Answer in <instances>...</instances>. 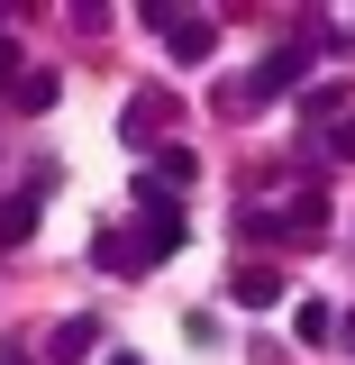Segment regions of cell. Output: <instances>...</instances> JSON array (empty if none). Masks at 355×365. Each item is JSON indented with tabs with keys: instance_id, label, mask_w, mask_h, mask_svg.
Wrapping results in <instances>:
<instances>
[{
	"instance_id": "8fae6325",
	"label": "cell",
	"mask_w": 355,
	"mask_h": 365,
	"mask_svg": "<svg viewBox=\"0 0 355 365\" xmlns=\"http://www.w3.org/2000/svg\"><path fill=\"white\" fill-rule=\"evenodd\" d=\"M301 338L328 347V338H337V311H328V302H301Z\"/></svg>"
},
{
	"instance_id": "7a4b0ae2",
	"label": "cell",
	"mask_w": 355,
	"mask_h": 365,
	"mask_svg": "<svg viewBox=\"0 0 355 365\" xmlns=\"http://www.w3.org/2000/svg\"><path fill=\"white\" fill-rule=\"evenodd\" d=\"M310 55H319V37H301V46H282V55H265V64H255V83H246V101H273V91H292L301 73H310Z\"/></svg>"
},
{
	"instance_id": "6da1fadb",
	"label": "cell",
	"mask_w": 355,
	"mask_h": 365,
	"mask_svg": "<svg viewBox=\"0 0 355 365\" xmlns=\"http://www.w3.org/2000/svg\"><path fill=\"white\" fill-rule=\"evenodd\" d=\"M155 28H164V46H174V64H210L219 55V28L201 19V9H146Z\"/></svg>"
},
{
	"instance_id": "30bf717a",
	"label": "cell",
	"mask_w": 355,
	"mask_h": 365,
	"mask_svg": "<svg viewBox=\"0 0 355 365\" xmlns=\"http://www.w3.org/2000/svg\"><path fill=\"white\" fill-rule=\"evenodd\" d=\"M55 91H64L55 73H18V110H55Z\"/></svg>"
},
{
	"instance_id": "3957f363",
	"label": "cell",
	"mask_w": 355,
	"mask_h": 365,
	"mask_svg": "<svg viewBox=\"0 0 355 365\" xmlns=\"http://www.w3.org/2000/svg\"><path fill=\"white\" fill-rule=\"evenodd\" d=\"M91 356H100V319H83V311H73V319H55L46 365H91Z\"/></svg>"
},
{
	"instance_id": "8992f818",
	"label": "cell",
	"mask_w": 355,
	"mask_h": 365,
	"mask_svg": "<svg viewBox=\"0 0 355 365\" xmlns=\"http://www.w3.org/2000/svg\"><path fill=\"white\" fill-rule=\"evenodd\" d=\"M164 110H174L164 91H137V101H128V119H119V128H128V146H146V137L164 128Z\"/></svg>"
},
{
	"instance_id": "277c9868",
	"label": "cell",
	"mask_w": 355,
	"mask_h": 365,
	"mask_svg": "<svg viewBox=\"0 0 355 365\" xmlns=\"http://www.w3.org/2000/svg\"><path fill=\"white\" fill-rule=\"evenodd\" d=\"M137 247H146V265H164V256L182 247V210H174V201L146 192V228H137Z\"/></svg>"
},
{
	"instance_id": "7c38bea8",
	"label": "cell",
	"mask_w": 355,
	"mask_h": 365,
	"mask_svg": "<svg viewBox=\"0 0 355 365\" xmlns=\"http://www.w3.org/2000/svg\"><path fill=\"white\" fill-rule=\"evenodd\" d=\"M0 83H18V37H0Z\"/></svg>"
},
{
	"instance_id": "4fadbf2b",
	"label": "cell",
	"mask_w": 355,
	"mask_h": 365,
	"mask_svg": "<svg viewBox=\"0 0 355 365\" xmlns=\"http://www.w3.org/2000/svg\"><path fill=\"white\" fill-rule=\"evenodd\" d=\"M337 155H346V165H355V119H337Z\"/></svg>"
},
{
	"instance_id": "52a82bcc",
	"label": "cell",
	"mask_w": 355,
	"mask_h": 365,
	"mask_svg": "<svg viewBox=\"0 0 355 365\" xmlns=\"http://www.w3.org/2000/svg\"><path fill=\"white\" fill-rule=\"evenodd\" d=\"M182 182H191V146H164V155H155V182H137V192H155V201H174Z\"/></svg>"
},
{
	"instance_id": "5b68a950",
	"label": "cell",
	"mask_w": 355,
	"mask_h": 365,
	"mask_svg": "<svg viewBox=\"0 0 355 365\" xmlns=\"http://www.w3.org/2000/svg\"><path fill=\"white\" fill-rule=\"evenodd\" d=\"M228 292H237L246 311H265V302H282V274H273V265H237V274H228Z\"/></svg>"
},
{
	"instance_id": "ba28073f",
	"label": "cell",
	"mask_w": 355,
	"mask_h": 365,
	"mask_svg": "<svg viewBox=\"0 0 355 365\" xmlns=\"http://www.w3.org/2000/svg\"><path fill=\"white\" fill-rule=\"evenodd\" d=\"M28 237H37V201L9 192V201H0V247H28Z\"/></svg>"
},
{
	"instance_id": "9a60e30c",
	"label": "cell",
	"mask_w": 355,
	"mask_h": 365,
	"mask_svg": "<svg viewBox=\"0 0 355 365\" xmlns=\"http://www.w3.org/2000/svg\"><path fill=\"white\" fill-rule=\"evenodd\" d=\"M9 365H18V356H9Z\"/></svg>"
},
{
	"instance_id": "9c48e42d",
	"label": "cell",
	"mask_w": 355,
	"mask_h": 365,
	"mask_svg": "<svg viewBox=\"0 0 355 365\" xmlns=\"http://www.w3.org/2000/svg\"><path fill=\"white\" fill-rule=\"evenodd\" d=\"M100 265H110V274H146V247L119 237V228H100Z\"/></svg>"
},
{
	"instance_id": "5bb4252c",
	"label": "cell",
	"mask_w": 355,
	"mask_h": 365,
	"mask_svg": "<svg viewBox=\"0 0 355 365\" xmlns=\"http://www.w3.org/2000/svg\"><path fill=\"white\" fill-rule=\"evenodd\" d=\"M110 365H146V356H110Z\"/></svg>"
}]
</instances>
